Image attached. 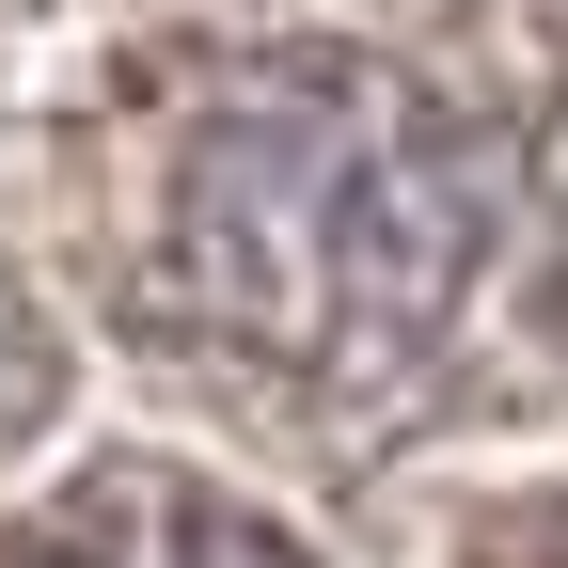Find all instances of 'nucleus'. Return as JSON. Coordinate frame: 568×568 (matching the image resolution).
<instances>
[{"instance_id": "nucleus-2", "label": "nucleus", "mask_w": 568, "mask_h": 568, "mask_svg": "<svg viewBox=\"0 0 568 568\" xmlns=\"http://www.w3.org/2000/svg\"><path fill=\"white\" fill-rule=\"evenodd\" d=\"M0 568H301V552H284L253 506L190 489V474H95V489H63Z\"/></svg>"}, {"instance_id": "nucleus-3", "label": "nucleus", "mask_w": 568, "mask_h": 568, "mask_svg": "<svg viewBox=\"0 0 568 568\" xmlns=\"http://www.w3.org/2000/svg\"><path fill=\"white\" fill-rule=\"evenodd\" d=\"M32 410H48V332H32L17 301H0V443H17Z\"/></svg>"}, {"instance_id": "nucleus-1", "label": "nucleus", "mask_w": 568, "mask_h": 568, "mask_svg": "<svg viewBox=\"0 0 568 568\" xmlns=\"http://www.w3.org/2000/svg\"><path fill=\"white\" fill-rule=\"evenodd\" d=\"M537 174L395 63L205 80L142 174V316L301 426H426L537 332Z\"/></svg>"}]
</instances>
